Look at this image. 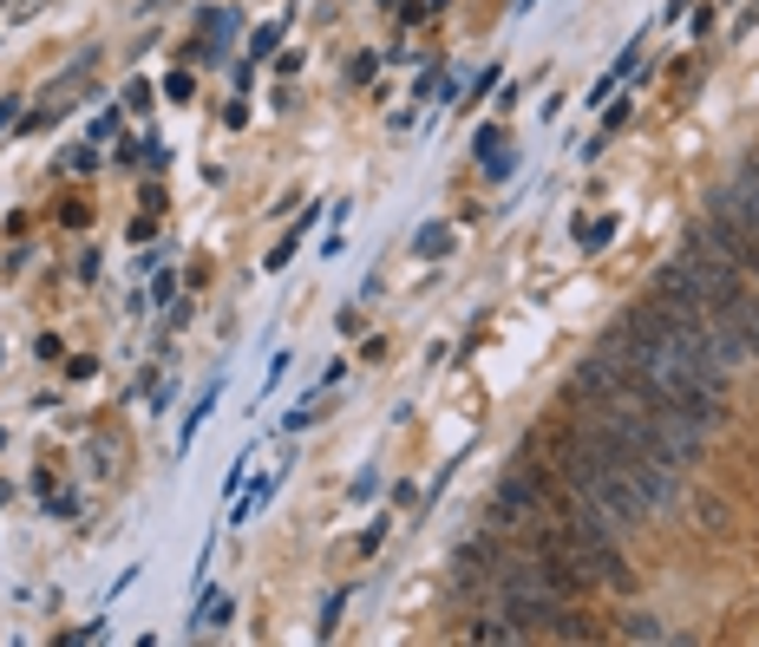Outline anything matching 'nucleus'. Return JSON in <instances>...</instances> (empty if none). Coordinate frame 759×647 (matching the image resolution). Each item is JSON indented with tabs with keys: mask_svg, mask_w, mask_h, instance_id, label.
Masks as SVG:
<instances>
[{
	"mask_svg": "<svg viewBox=\"0 0 759 647\" xmlns=\"http://www.w3.org/2000/svg\"><path fill=\"white\" fill-rule=\"evenodd\" d=\"M550 498H557V478H550V465L524 445L511 465H505V478H498V491H491V504H485V524L491 530H531L537 517H550Z\"/></svg>",
	"mask_w": 759,
	"mask_h": 647,
	"instance_id": "obj_1",
	"label": "nucleus"
},
{
	"mask_svg": "<svg viewBox=\"0 0 759 647\" xmlns=\"http://www.w3.org/2000/svg\"><path fill=\"white\" fill-rule=\"evenodd\" d=\"M498 563H505V530H491V524H478L472 537H459V543H452V583H459V589H472V583H485V589H491Z\"/></svg>",
	"mask_w": 759,
	"mask_h": 647,
	"instance_id": "obj_2",
	"label": "nucleus"
},
{
	"mask_svg": "<svg viewBox=\"0 0 759 647\" xmlns=\"http://www.w3.org/2000/svg\"><path fill=\"white\" fill-rule=\"evenodd\" d=\"M282 478H288V458H282L275 471H256V478L242 484V498L229 504V517H223V524H229V530H242V524H256V511H262V504L275 498V484H282Z\"/></svg>",
	"mask_w": 759,
	"mask_h": 647,
	"instance_id": "obj_3",
	"label": "nucleus"
},
{
	"mask_svg": "<svg viewBox=\"0 0 759 647\" xmlns=\"http://www.w3.org/2000/svg\"><path fill=\"white\" fill-rule=\"evenodd\" d=\"M636 59H642V33H636V39H629V46H622V52L609 59V72H603V79L590 85V98H583V105H590V111H596V105H609V98H616V85H622V79L636 72Z\"/></svg>",
	"mask_w": 759,
	"mask_h": 647,
	"instance_id": "obj_4",
	"label": "nucleus"
},
{
	"mask_svg": "<svg viewBox=\"0 0 759 647\" xmlns=\"http://www.w3.org/2000/svg\"><path fill=\"white\" fill-rule=\"evenodd\" d=\"M688 511H695V524L708 530V537H734V504L727 498H714V491H695V498H681Z\"/></svg>",
	"mask_w": 759,
	"mask_h": 647,
	"instance_id": "obj_5",
	"label": "nucleus"
},
{
	"mask_svg": "<svg viewBox=\"0 0 759 647\" xmlns=\"http://www.w3.org/2000/svg\"><path fill=\"white\" fill-rule=\"evenodd\" d=\"M223 380H229V373H216V380H210V386L197 393V406L183 412V432H177V452H190V445H197V432H203V419H210V412H216V399H223Z\"/></svg>",
	"mask_w": 759,
	"mask_h": 647,
	"instance_id": "obj_6",
	"label": "nucleus"
},
{
	"mask_svg": "<svg viewBox=\"0 0 759 647\" xmlns=\"http://www.w3.org/2000/svg\"><path fill=\"white\" fill-rule=\"evenodd\" d=\"M308 229H315V209H301V216H295V223H288V236H282V242H275V249H269V255H262V268H269V275H282V268H288V262H295V249H301V242H308Z\"/></svg>",
	"mask_w": 759,
	"mask_h": 647,
	"instance_id": "obj_7",
	"label": "nucleus"
},
{
	"mask_svg": "<svg viewBox=\"0 0 759 647\" xmlns=\"http://www.w3.org/2000/svg\"><path fill=\"white\" fill-rule=\"evenodd\" d=\"M229 615H236V602L203 589V602L190 609V635H223V628H229Z\"/></svg>",
	"mask_w": 759,
	"mask_h": 647,
	"instance_id": "obj_8",
	"label": "nucleus"
},
{
	"mask_svg": "<svg viewBox=\"0 0 759 647\" xmlns=\"http://www.w3.org/2000/svg\"><path fill=\"white\" fill-rule=\"evenodd\" d=\"M616 229H622L616 216H596V223H590V216H577V242H583V255H603V249L616 242Z\"/></svg>",
	"mask_w": 759,
	"mask_h": 647,
	"instance_id": "obj_9",
	"label": "nucleus"
},
{
	"mask_svg": "<svg viewBox=\"0 0 759 647\" xmlns=\"http://www.w3.org/2000/svg\"><path fill=\"white\" fill-rule=\"evenodd\" d=\"M452 242H459V229H452V223H426V229L413 236V249H419L426 262H446V255H452Z\"/></svg>",
	"mask_w": 759,
	"mask_h": 647,
	"instance_id": "obj_10",
	"label": "nucleus"
},
{
	"mask_svg": "<svg viewBox=\"0 0 759 647\" xmlns=\"http://www.w3.org/2000/svg\"><path fill=\"white\" fill-rule=\"evenodd\" d=\"M315 419H321V386H315V393H301V399H295V406H288V412H282V432H288V439H295V432H308V426H315Z\"/></svg>",
	"mask_w": 759,
	"mask_h": 647,
	"instance_id": "obj_11",
	"label": "nucleus"
},
{
	"mask_svg": "<svg viewBox=\"0 0 759 647\" xmlns=\"http://www.w3.org/2000/svg\"><path fill=\"white\" fill-rule=\"evenodd\" d=\"M616 642H668V622L662 615H629L622 628H609Z\"/></svg>",
	"mask_w": 759,
	"mask_h": 647,
	"instance_id": "obj_12",
	"label": "nucleus"
},
{
	"mask_svg": "<svg viewBox=\"0 0 759 647\" xmlns=\"http://www.w3.org/2000/svg\"><path fill=\"white\" fill-rule=\"evenodd\" d=\"M636 98H642V92H636ZM636 98H609V105H603V131H596L603 144H609V137H616V131L636 118Z\"/></svg>",
	"mask_w": 759,
	"mask_h": 647,
	"instance_id": "obj_13",
	"label": "nucleus"
},
{
	"mask_svg": "<svg viewBox=\"0 0 759 647\" xmlns=\"http://www.w3.org/2000/svg\"><path fill=\"white\" fill-rule=\"evenodd\" d=\"M249 478H256V458H249V452H242V458H236V465H229V478H223V504H236V498H242V484H249Z\"/></svg>",
	"mask_w": 759,
	"mask_h": 647,
	"instance_id": "obj_14",
	"label": "nucleus"
},
{
	"mask_svg": "<svg viewBox=\"0 0 759 647\" xmlns=\"http://www.w3.org/2000/svg\"><path fill=\"white\" fill-rule=\"evenodd\" d=\"M387 537H393V517L380 511V517H373V524L360 530V556H380V550H387Z\"/></svg>",
	"mask_w": 759,
	"mask_h": 647,
	"instance_id": "obj_15",
	"label": "nucleus"
},
{
	"mask_svg": "<svg viewBox=\"0 0 759 647\" xmlns=\"http://www.w3.org/2000/svg\"><path fill=\"white\" fill-rule=\"evenodd\" d=\"M341 615H347V589H334V596L321 602V628H315V635H321V642H334V628H341Z\"/></svg>",
	"mask_w": 759,
	"mask_h": 647,
	"instance_id": "obj_16",
	"label": "nucleus"
},
{
	"mask_svg": "<svg viewBox=\"0 0 759 647\" xmlns=\"http://www.w3.org/2000/svg\"><path fill=\"white\" fill-rule=\"evenodd\" d=\"M275 46H282V20H275V26H256V33H249V59H275Z\"/></svg>",
	"mask_w": 759,
	"mask_h": 647,
	"instance_id": "obj_17",
	"label": "nucleus"
},
{
	"mask_svg": "<svg viewBox=\"0 0 759 647\" xmlns=\"http://www.w3.org/2000/svg\"><path fill=\"white\" fill-rule=\"evenodd\" d=\"M727 321H740V327H747V334H754V347H759V295H754V288H747V295H740V308H734V314H727Z\"/></svg>",
	"mask_w": 759,
	"mask_h": 647,
	"instance_id": "obj_18",
	"label": "nucleus"
},
{
	"mask_svg": "<svg viewBox=\"0 0 759 647\" xmlns=\"http://www.w3.org/2000/svg\"><path fill=\"white\" fill-rule=\"evenodd\" d=\"M478 164H485V177H491V183H505V177H511V170H518V157H511V151H505V144H498V151H491V157H478Z\"/></svg>",
	"mask_w": 759,
	"mask_h": 647,
	"instance_id": "obj_19",
	"label": "nucleus"
},
{
	"mask_svg": "<svg viewBox=\"0 0 759 647\" xmlns=\"http://www.w3.org/2000/svg\"><path fill=\"white\" fill-rule=\"evenodd\" d=\"M373 491H380V471H373V465H367V471H354V484H347V498H354V504H367Z\"/></svg>",
	"mask_w": 759,
	"mask_h": 647,
	"instance_id": "obj_20",
	"label": "nucleus"
},
{
	"mask_svg": "<svg viewBox=\"0 0 759 647\" xmlns=\"http://www.w3.org/2000/svg\"><path fill=\"white\" fill-rule=\"evenodd\" d=\"M373 72H380V52H354V65H347V79H354V85H367Z\"/></svg>",
	"mask_w": 759,
	"mask_h": 647,
	"instance_id": "obj_21",
	"label": "nucleus"
},
{
	"mask_svg": "<svg viewBox=\"0 0 759 647\" xmlns=\"http://www.w3.org/2000/svg\"><path fill=\"white\" fill-rule=\"evenodd\" d=\"M498 144H505V131H498V124H478V131H472V151H478V157H491Z\"/></svg>",
	"mask_w": 759,
	"mask_h": 647,
	"instance_id": "obj_22",
	"label": "nucleus"
},
{
	"mask_svg": "<svg viewBox=\"0 0 759 647\" xmlns=\"http://www.w3.org/2000/svg\"><path fill=\"white\" fill-rule=\"evenodd\" d=\"M144 170H170V151H164V137H144V157H138Z\"/></svg>",
	"mask_w": 759,
	"mask_h": 647,
	"instance_id": "obj_23",
	"label": "nucleus"
},
{
	"mask_svg": "<svg viewBox=\"0 0 759 647\" xmlns=\"http://www.w3.org/2000/svg\"><path fill=\"white\" fill-rule=\"evenodd\" d=\"M190 85H197L190 72H170V79H164V98H170V105H183V98H190Z\"/></svg>",
	"mask_w": 759,
	"mask_h": 647,
	"instance_id": "obj_24",
	"label": "nucleus"
},
{
	"mask_svg": "<svg viewBox=\"0 0 759 647\" xmlns=\"http://www.w3.org/2000/svg\"><path fill=\"white\" fill-rule=\"evenodd\" d=\"M111 131H118V105H105V111H98V118H92V144H105V137H111Z\"/></svg>",
	"mask_w": 759,
	"mask_h": 647,
	"instance_id": "obj_25",
	"label": "nucleus"
},
{
	"mask_svg": "<svg viewBox=\"0 0 759 647\" xmlns=\"http://www.w3.org/2000/svg\"><path fill=\"white\" fill-rule=\"evenodd\" d=\"M66 170H98V144H79V151H66Z\"/></svg>",
	"mask_w": 759,
	"mask_h": 647,
	"instance_id": "obj_26",
	"label": "nucleus"
},
{
	"mask_svg": "<svg viewBox=\"0 0 759 647\" xmlns=\"http://www.w3.org/2000/svg\"><path fill=\"white\" fill-rule=\"evenodd\" d=\"M282 380H288V354H275V360H269V373H262V399H269Z\"/></svg>",
	"mask_w": 759,
	"mask_h": 647,
	"instance_id": "obj_27",
	"label": "nucleus"
},
{
	"mask_svg": "<svg viewBox=\"0 0 759 647\" xmlns=\"http://www.w3.org/2000/svg\"><path fill=\"white\" fill-rule=\"evenodd\" d=\"M498 79H505V72H498V65H485V72L472 79V98H491V92H498Z\"/></svg>",
	"mask_w": 759,
	"mask_h": 647,
	"instance_id": "obj_28",
	"label": "nucleus"
},
{
	"mask_svg": "<svg viewBox=\"0 0 759 647\" xmlns=\"http://www.w3.org/2000/svg\"><path fill=\"white\" fill-rule=\"evenodd\" d=\"M46 517H59V524L79 517V498H72V491H66V498H46Z\"/></svg>",
	"mask_w": 759,
	"mask_h": 647,
	"instance_id": "obj_29",
	"label": "nucleus"
},
{
	"mask_svg": "<svg viewBox=\"0 0 759 647\" xmlns=\"http://www.w3.org/2000/svg\"><path fill=\"white\" fill-rule=\"evenodd\" d=\"M124 105H131V111H144V105H151V85H144V79H131V85H124Z\"/></svg>",
	"mask_w": 759,
	"mask_h": 647,
	"instance_id": "obj_30",
	"label": "nucleus"
},
{
	"mask_svg": "<svg viewBox=\"0 0 759 647\" xmlns=\"http://www.w3.org/2000/svg\"><path fill=\"white\" fill-rule=\"evenodd\" d=\"M85 216H92L85 203H59V223H66V229H85Z\"/></svg>",
	"mask_w": 759,
	"mask_h": 647,
	"instance_id": "obj_31",
	"label": "nucleus"
},
{
	"mask_svg": "<svg viewBox=\"0 0 759 647\" xmlns=\"http://www.w3.org/2000/svg\"><path fill=\"white\" fill-rule=\"evenodd\" d=\"M151 301H164V308H170V301H177V275H157V281H151Z\"/></svg>",
	"mask_w": 759,
	"mask_h": 647,
	"instance_id": "obj_32",
	"label": "nucleus"
},
{
	"mask_svg": "<svg viewBox=\"0 0 759 647\" xmlns=\"http://www.w3.org/2000/svg\"><path fill=\"white\" fill-rule=\"evenodd\" d=\"M341 249H347V236H341V229H328V236H321V262H334Z\"/></svg>",
	"mask_w": 759,
	"mask_h": 647,
	"instance_id": "obj_33",
	"label": "nucleus"
},
{
	"mask_svg": "<svg viewBox=\"0 0 759 647\" xmlns=\"http://www.w3.org/2000/svg\"><path fill=\"white\" fill-rule=\"evenodd\" d=\"M662 13H668V20H681V13H688V0H668V7H662Z\"/></svg>",
	"mask_w": 759,
	"mask_h": 647,
	"instance_id": "obj_34",
	"label": "nucleus"
},
{
	"mask_svg": "<svg viewBox=\"0 0 759 647\" xmlns=\"http://www.w3.org/2000/svg\"><path fill=\"white\" fill-rule=\"evenodd\" d=\"M0 452H7V432H0Z\"/></svg>",
	"mask_w": 759,
	"mask_h": 647,
	"instance_id": "obj_35",
	"label": "nucleus"
},
{
	"mask_svg": "<svg viewBox=\"0 0 759 647\" xmlns=\"http://www.w3.org/2000/svg\"><path fill=\"white\" fill-rule=\"evenodd\" d=\"M0 360H7V354H0Z\"/></svg>",
	"mask_w": 759,
	"mask_h": 647,
	"instance_id": "obj_36",
	"label": "nucleus"
}]
</instances>
